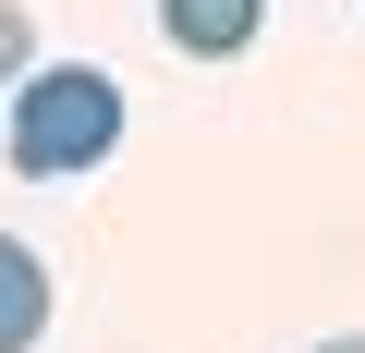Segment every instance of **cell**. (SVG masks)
Wrapping results in <instances>:
<instances>
[{"instance_id": "obj_1", "label": "cell", "mask_w": 365, "mask_h": 353, "mask_svg": "<svg viewBox=\"0 0 365 353\" xmlns=\"http://www.w3.org/2000/svg\"><path fill=\"white\" fill-rule=\"evenodd\" d=\"M122 146V73L98 61H37L13 86V170H37V183H73V170H98Z\"/></svg>"}, {"instance_id": "obj_2", "label": "cell", "mask_w": 365, "mask_h": 353, "mask_svg": "<svg viewBox=\"0 0 365 353\" xmlns=\"http://www.w3.org/2000/svg\"><path fill=\"white\" fill-rule=\"evenodd\" d=\"M256 25H268V0H158V37L182 61H244Z\"/></svg>"}, {"instance_id": "obj_3", "label": "cell", "mask_w": 365, "mask_h": 353, "mask_svg": "<svg viewBox=\"0 0 365 353\" xmlns=\"http://www.w3.org/2000/svg\"><path fill=\"white\" fill-rule=\"evenodd\" d=\"M37 341H49V268H37V244L0 232V353H37Z\"/></svg>"}, {"instance_id": "obj_4", "label": "cell", "mask_w": 365, "mask_h": 353, "mask_svg": "<svg viewBox=\"0 0 365 353\" xmlns=\"http://www.w3.org/2000/svg\"><path fill=\"white\" fill-rule=\"evenodd\" d=\"M25 73H37V13L0 0V86H25Z\"/></svg>"}, {"instance_id": "obj_5", "label": "cell", "mask_w": 365, "mask_h": 353, "mask_svg": "<svg viewBox=\"0 0 365 353\" xmlns=\"http://www.w3.org/2000/svg\"><path fill=\"white\" fill-rule=\"evenodd\" d=\"M317 353H365V329H341V341H317Z\"/></svg>"}]
</instances>
